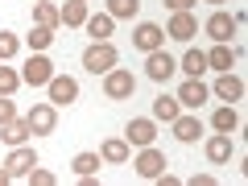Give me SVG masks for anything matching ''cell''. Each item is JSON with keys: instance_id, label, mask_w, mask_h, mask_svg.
<instances>
[{"instance_id": "11", "label": "cell", "mask_w": 248, "mask_h": 186, "mask_svg": "<svg viewBox=\"0 0 248 186\" xmlns=\"http://www.w3.org/2000/svg\"><path fill=\"white\" fill-rule=\"evenodd\" d=\"M4 166H9V174H13V178H25L29 170L37 166L33 145H13V149H9V161H4Z\"/></svg>"}, {"instance_id": "15", "label": "cell", "mask_w": 248, "mask_h": 186, "mask_svg": "<svg viewBox=\"0 0 248 186\" xmlns=\"http://www.w3.org/2000/svg\"><path fill=\"white\" fill-rule=\"evenodd\" d=\"M207 161H215V166H223V161H232V133H211L203 145Z\"/></svg>"}, {"instance_id": "5", "label": "cell", "mask_w": 248, "mask_h": 186, "mask_svg": "<svg viewBox=\"0 0 248 186\" xmlns=\"http://www.w3.org/2000/svg\"><path fill=\"white\" fill-rule=\"evenodd\" d=\"M133 170H137V178L153 182V178H157L161 170H166V153H161V149H153V145H145V149L133 157Z\"/></svg>"}, {"instance_id": "34", "label": "cell", "mask_w": 248, "mask_h": 186, "mask_svg": "<svg viewBox=\"0 0 248 186\" xmlns=\"http://www.w3.org/2000/svg\"><path fill=\"white\" fill-rule=\"evenodd\" d=\"M211 182H215L211 174H195V178H190V186H211Z\"/></svg>"}, {"instance_id": "16", "label": "cell", "mask_w": 248, "mask_h": 186, "mask_svg": "<svg viewBox=\"0 0 248 186\" xmlns=\"http://www.w3.org/2000/svg\"><path fill=\"white\" fill-rule=\"evenodd\" d=\"M99 157H104V161H112V166H124V161L133 157V145L124 141V137H112V141H104V145H99Z\"/></svg>"}, {"instance_id": "36", "label": "cell", "mask_w": 248, "mask_h": 186, "mask_svg": "<svg viewBox=\"0 0 248 186\" xmlns=\"http://www.w3.org/2000/svg\"><path fill=\"white\" fill-rule=\"evenodd\" d=\"M207 4H228V0H207Z\"/></svg>"}, {"instance_id": "3", "label": "cell", "mask_w": 248, "mask_h": 186, "mask_svg": "<svg viewBox=\"0 0 248 186\" xmlns=\"http://www.w3.org/2000/svg\"><path fill=\"white\" fill-rule=\"evenodd\" d=\"M54 62L46 58V54H29V62L21 66V83H29V87H46V83L54 79Z\"/></svg>"}, {"instance_id": "17", "label": "cell", "mask_w": 248, "mask_h": 186, "mask_svg": "<svg viewBox=\"0 0 248 186\" xmlns=\"http://www.w3.org/2000/svg\"><path fill=\"white\" fill-rule=\"evenodd\" d=\"M215 95H219V99H228V104H236V99H244V83H240L236 79V75H232V71H223L219 75V79H215Z\"/></svg>"}, {"instance_id": "21", "label": "cell", "mask_w": 248, "mask_h": 186, "mask_svg": "<svg viewBox=\"0 0 248 186\" xmlns=\"http://www.w3.org/2000/svg\"><path fill=\"white\" fill-rule=\"evenodd\" d=\"M178 71H186V79H199V75L207 71V50H195V46H190L186 58L178 62Z\"/></svg>"}, {"instance_id": "8", "label": "cell", "mask_w": 248, "mask_h": 186, "mask_svg": "<svg viewBox=\"0 0 248 186\" xmlns=\"http://www.w3.org/2000/svg\"><path fill=\"white\" fill-rule=\"evenodd\" d=\"M174 71H178V62L170 58L166 50H153V54H145V75H149L153 83H170V79H174Z\"/></svg>"}, {"instance_id": "26", "label": "cell", "mask_w": 248, "mask_h": 186, "mask_svg": "<svg viewBox=\"0 0 248 186\" xmlns=\"http://www.w3.org/2000/svg\"><path fill=\"white\" fill-rule=\"evenodd\" d=\"M112 25H116V21L108 17V13H95V17H87V33L95 37V42H108V37H112Z\"/></svg>"}, {"instance_id": "13", "label": "cell", "mask_w": 248, "mask_h": 186, "mask_svg": "<svg viewBox=\"0 0 248 186\" xmlns=\"http://www.w3.org/2000/svg\"><path fill=\"white\" fill-rule=\"evenodd\" d=\"M195 33H199L195 13H174V17H170V25H166V37H174V42H190Z\"/></svg>"}, {"instance_id": "33", "label": "cell", "mask_w": 248, "mask_h": 186, "mask_svg": "<svg viewBox=\"0 0 248 186\" xmlns=\"http://www.w3.org/2000/svg\"><path fill=\"white\" fill-rule=\"evenodd\" d=\"M161 4H166L170 13H190V9L199 4V0H161Z\"/></svg>"}, {"instance_id": "18", "label": "cell", "mask_w": 248, "mask_h": 186, "mask_svg": "<svg viewBox=\"0 0 248 186\" xmlns=\"http://www.w3.org/2000/svg\"><path fill=\"white\" fill-rule=\"evenodd\" d=\"M87 17H91V13H87V0H66V4L58 9V21H62L66 29H75V25H87Z\"/></svg>"}, {"instance_id": "22", "label": "cell", "mask_w": 248, "mask_h": 186, "mask_svg": "<svg viewBox=\"0 0 248 186\" xmlns=\"http://www.w3.org/2000/svg\"><path fill=\"white\" fill-rule=\"evenodd\" d=\"M211 128H215V133H236V128H240V116H236V108H232V104L215 108V116H211Z\"/></svg>"}, {"instance_id": "28", "label": "cell", "mask_w": 248, "mask_h": 186, "mask_svg": "<svg viewBox=\"0 0 248 186\" xmlns=\"http://www.w3.org/2000/svg\"><path fill=\"white\" fill-rule=\"evenodd\" d=\"M99 166H104V157H99V153H79V157H75V174H79V178L99 174Z\"/></svg>"}, {"instance_id": "25", "label": "cell", "mask_w": 248, "mask_h": 186, "mask_svg": "<svg viewBox=\"0 0 248 186\" xmlns=\"http://www.w3.org/2000/svg\"><path fill=\"white\" fill-rule=\"evenodd\" d=\"M33 21L37 25H46V29H58L62 21H58V9H54L50 0H33Z\"/></svg>"}, {"instance_id": "23", "label": "cell", "mask_w": 248, "mask_h": 186, "mask_svg": "<svg viewBox=\"0 0 248 186\" xmlns=\"http://www.w3.org/2000/svg\"><path fill=\"white\" fill-rule=\"evenodd\" d=\"M141 13V0H108V17L112 21H133Z\"/></svg>"}, {"instance_id": "9", "label": "cell", "mask_w": 248, "mask_h": 186, "mask_svg": "<svg viewBox=\"0 0 248 186\" xmlns=\"http://www.w3.org/2000/svg\"><path fill=\"white\" fill-rule=\"evenodd\" d=\"M211 99V87H207L203 79H186L182 87H178V104L182 108H190V112H199V108Z\"/></svg>"}, {"instance_id": "10", "label": "cell", "mask_w": 248, "mask_h": 186, "mask_svg": "<svg viewBox=\"0 0 248 186\" xmlns=\"http://www.w3.org/2000/svg\"><path fill=\"white\" fill-rule=\"evenodd\" d=\"M153 137H157V128H153L149 116H137V120H128V128H124V141L133 145V149H145V145H153Z\"/></svg>"}, {"instance_id": "20", "label": "cell", "mask_w": 248, "mask_h": 186, "mask_svg": "<svg viewBox=\"0 0 248 186\" xmlns=\"http://www.w3.org/2000/svg\"><path fill=\"white\" fill-rule=\"evenodd\" d=\"M232 62H236V50L228 42H215V50H207V71H232Z\"/></svg>"}, {"instance_id": "4", "label": "cell", "mask_w": 248, "mask_h": 186, "mask_svg": "<svg viewBox=\"0 0 248 186\" xmlns=\"http://www.w3.org/2000/svg\"><path fill=\"white\" fill-rule=\"evenodd\" d=\"M133 46L141 54H153V50H166V29L153 25V21H141V25L133 29Z\"/></svg>"}, {"instance_id": "14", "label": "cell", "mask_w": 248, "mask_h": 186, "mask_svg": "<svg viewBox=\"0 0 248 186\" xmlns=\"http://www.w3.org/2000/svg\"><path fill=\"white\" fill-rule=\"evenodd\" d=\"M170 124H174V137L182 145H195L199 137H203V120H199V116H182V112H178Z\"/></svg>"}, {"instance_id": "7", "label": "cell", "mask_w": 248, "mask_h": 186, "mask_svg": "<svg viewBox=\"0 0 248 186\" xmlns=\"http://www.w3.org/2000/svg\"><path fill=\"white\" fill-rule=\"evenodd\" d=\"M25 120H29V128H33V137H46V133L58 128V108L54 104H33L25 112Z\"/></svg>"}, {"instance_id": "6", "label": "cell", "mask_w": 248, "mask_h": 186, "mask_svg": "<svg viewBox=\"0 0 248 186\" xmlns=\"http://www.w3.org/2000/svg\"><path fill=\"white\" fill-rule=\"evenodd\" d=\"M46 91H50V104L54 108H71L75 99H79V83H75L71 75H54V79L46 83Z\"/></svg>"}, {"instance_id": "27", "label": "cell", "mask_w": 248, "mask_h": 186, "mask_svg": "<svg viewBox=\"0 0 248 186\" xmlns=\"http://www.w3.org/2000/svg\"><path fill=\"white\" fill-rule=\"evenodd\" d=\"M25 42H29V50H33V54H42V50H50V46H54V29L33 25V29L25 33Z\"/></svg>"}, {"instance_id": "31", "label": "cell", "mask_w": 248, "mask_h": 186, "mask_svg": "<svg viewBox=\"0 0 248 186\" xmlns=\"http://www.w3.org/2000/svg\"><path fill=\"white\" fill-rule=\"evenodd\" d=\"M25 178H29V182H33V186H54V182H58V178H54V174H50V170H42V161H37V166H33V170H29V174H25Z\"/></svg>"}, {"instance_id": "1", "label": "cell", "mask_w": 248, "mask_h": 186, "mask_svg": "<svg viewBox=\"0 0 248 186\" xmlns=\"http://www.w3.org/2000/svg\"><path fill=\"white\" fill-rule=\"evenodd\" d=\"M116 62H120V54H116L112 42H91L87 50H83V66H87L91 75H108Z\"/></svg>"}, {"instance_id": "30", "label": "cell", "mask_w": 248, "mask_h": 186, "mask_svg": "<svg viewBox=\"0 0 248 186\" xmlns=\"http://www.w3.org/2000/svg\"><path fill=\"white\" fill-rule=\"evenodd\" d=\"M17 87H21V71H13V66H0V95H13Z\"/></svg>"}, {"instance_id": "32", "label": "cell", "mask_w": 248, "mask_h": 186, "mask_svg": "<svg viewBox=\"0 0 248 186\" xmlns=\"http://www.w3.org/2000/svg\"><path fill=\"white\" fill-rule=\"evenodd\" d=\"M9 120H17V108H13L9 95H0V124H9Z\"/></svg>"}, {"instance_id": "29", "label": "cell", "mask_w": 248, "mask_h": 186, "mask_svg": "<svg viewBox=\"0 0 248 186\" xmlns=\"http://www.w3.org/2000/svg\"><path fill=\"white\" fill-rule=\"evenodd\" d=\"M17 50H21V37H17V33H4V29H0V62L17 58Z\"/></svg>"}, {"instance_id": "19", "label": "cell", "mask_w": 248, "mask_h": 186, "mask_svg": "<svg viewBox=\"0 0 248 186\" xmlns=\"http://www.w3.org/2000/svg\"><path fill=\"white\" fill-rule=\"evenodd\" d=\"M29 137H33V128H29V120H9V124H0V141L9 145H25Z\"/></svg>"}, {"instance_id": "12", "label": "cell", "mask_w": 248, "mask_h": 186, "mask_svg": "<svg viewBox=\"0 0 248 186\" xmlns=\"http://www.w3.org/2000/svg\"><path fill=\"white\" fill-rule=\"evenodd\" d=\"M203 29L211 33V42H232V33L240 29V17H232V13H211Z\"/></svg>"}, {"instance_id": "2", "label": "cell", "mask_w": 248, "mask_h": 186, "mask_svg": "<svg viewBox=\"0 0 248 186\" xmlns=\"http://www.w3.org/2000/svg\"><path fill=\"white\" fill-rule=\"evenodd\" d=\"M137 91V75L124 71V66H112V71L104 75V95L108 99H133Z\"/></svg>"}, {"instance_id": "35", "label": "cell", "mask_w": 248, "mask_h": 186, "mask_svg": "<svg viewBox=\"0 0 248 186\" xmlns=\"http://www.w3.org/2000/svg\"><path fill=\"white\" fill-rule=\"evenodd\" d=\"M13 182V174H9V166H0V186H9Z\"/></svg>"}, {"instance_id": "24", "label": "cell", "mask_w": 248, "mask_h": 186, "mask_svg": "<svg viewBox=\"0 0 248 186\" xmlns=\"http://www.w3.org/2000/svg\"><path fill=\"white\" fill-rule=\"evenodd\" d=\"M182 112V104H178V95H157L153 99V120H174V116Z\"/></svg>"}]
</instances>
